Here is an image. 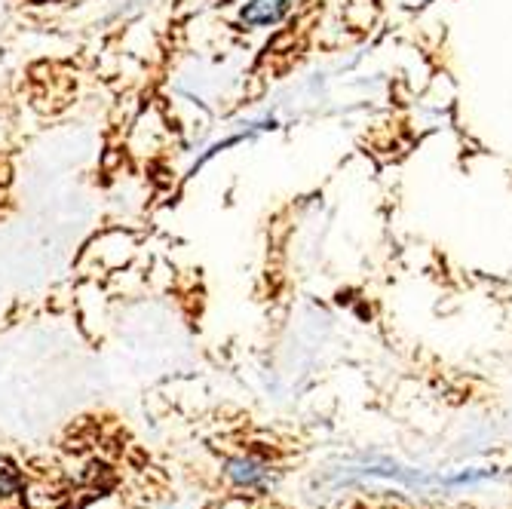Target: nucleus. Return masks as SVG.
<instances>
[{
	"instance_id": "obj_1",
	"label": "nucleus",
	"mask_w": 512,
	"mask_h": 509,
	"mask_svg": "<svg viewBox=\"0 0 512 509\" xmlns=\"http://www.w3.org/2000/svg\"><path fill=\"white\" fill-rule=\"evenodd\" d=\"M224 473H227L230 482L240 485V488H267V485H273V470L267 464H261V460H252V457L227 460Z\"/></svg>"
},
{
	"instance_id": "obj_2",
	"label": "nucleus",
	"mask_w": 512,
	"mask_h": 509,
	"mask_svg": "<svg viewBox=\"0 0 512 509\" xmlns=\"http://www.w3.org/2000/svg\"><path fill=\"white\" fill-rule=\"evenodd\" d=\"M292 7V0H252V4L243 7L240 19L246 25H276L279 19H283Z\"/></svg>"
},
{
	"instance_id": "obj_3",
	"label": "nucleus",
	"mask_w": 512,
	"mask_h": 509,
	"mask_svg": "<svg viewBox=\"0 0 512 509\" xmlns=\"http://www.w3.org/2000/svg\"><path fill=\"white\" fill-rule=\"evenodd\" d=\"M19 488V476L10 467H0V497H7Z\"/></svg>"
}]
</instances>
